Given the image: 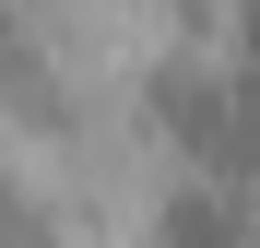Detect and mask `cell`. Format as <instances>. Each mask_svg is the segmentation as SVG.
<instances>
[{
  "instance_id": "6da1fadb",
  "label": "cell",
  "mask_w": 260,
  "mask_h": 248,
  "mask_svg": "<svg viewBox=\"0 0 260 248\" xmlns=\"http://www.w3.org/2000/svg\"><path fill=\"white\" fill-rule=\"evenodd\" d=\"M154 248H248V201H237L225 178H189V189L154 213Z\"/></svg>"
},
{
  "instance_id": "7a4b0ae2",
  "label": "cell",
  "mask_w": 260,
  "mask_h": 248,
  "mask_svg": "<svg viewBox=\"0 0 260 248\" xmlns=\"http://www.w3.org/2000/svg\"><path fill=\"white\" fill-rule=\"evenodd\" d=\"M0 95H24V107L48 95V71H36V36H24L12 12H0Z\"/></svg>"
},
{
  "instance_id": "277c9868",
  "label": "cell",
  "mask_w": 260,
  "mask_h": 248,
  "mask_svg": "<svg viewBox=\"0 0 260 248\" xmlns=\"http://www.w3.org/2000/svg\"><path fill=\"white\" fill-rule=\"evenodd\" d=\"M0 213H12V189H0Z\"/></svg>"
},
{
  "instance_id": "3957f363",
  "label": "cell",
  "mask_w": 260,
  "mask_h": 248,
  "mask_svg": "<svg viewBox=\"0 0 260 248\" xmlns=\"http://www.w3.org/2000/svg\"><path fill=\"white\" fill-rule=\"evenodd\" d=\"M0 248H59V236H48V225H36L24 201H12V213H0Z\"/></svg>"
}]
</instances>
